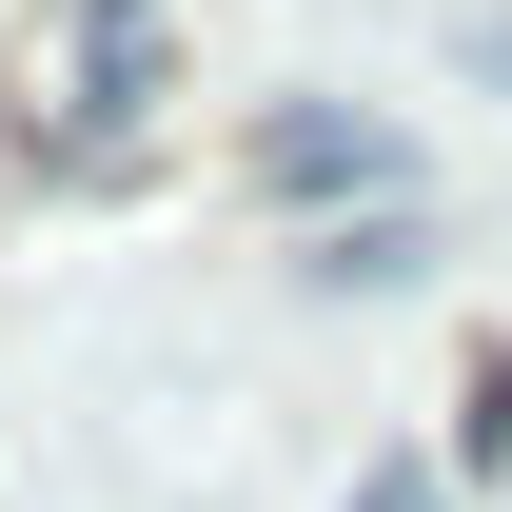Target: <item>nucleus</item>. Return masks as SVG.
I'll return each instance as SVG.
<instances>
[{
	"instance_id": "f257e3e1",
	"label": "nucleus",
	"mask_w": 512,
	"mask_h": 512,
	"mask_svg": "<svg viewBox=\"0 0 512 512\" xmlns=\"http://www.w3.org/2000/svg\"><path fill=\"white\" fill-rule=\"evenodd\" d=\"M256 178H276V197H355V178H375V138H355V119H276Z\"/></svg>"
},
{
	"instance_id": "f03ea898",
	"label": "nucleus",
	"mask_w": 512,
	"mask_h": 512,
	"mask_svg": "<svg viewBox=\"0 0 512 512\" xmlns=\"http://www.w3.org/2000/svg\"><path fill=\"white\" fill-rule=\"evenodd\" d=\"M355 512H453V473H434V453H394V473H375Z\"/></svg>"
}]
</instances>
